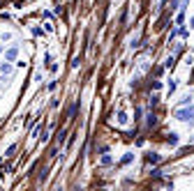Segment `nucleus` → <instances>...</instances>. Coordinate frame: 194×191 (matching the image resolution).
<instances>
[{
  "label": "nucleus",
  "instance_id": "nucleus-1",
  "mask_svg": "<svg viewBox=\"0 0 194 191\" xmlns=\"http://www.w3.org/2000/svg\"><path fill=\"white\" fill-rule=\"evenodd\" d=\"M190 118H194V108H190V111H180V113H178V120H190Z\"/></svg>",
  "mask_w": 194,
  "mask_h": 191
}]
</instances>
